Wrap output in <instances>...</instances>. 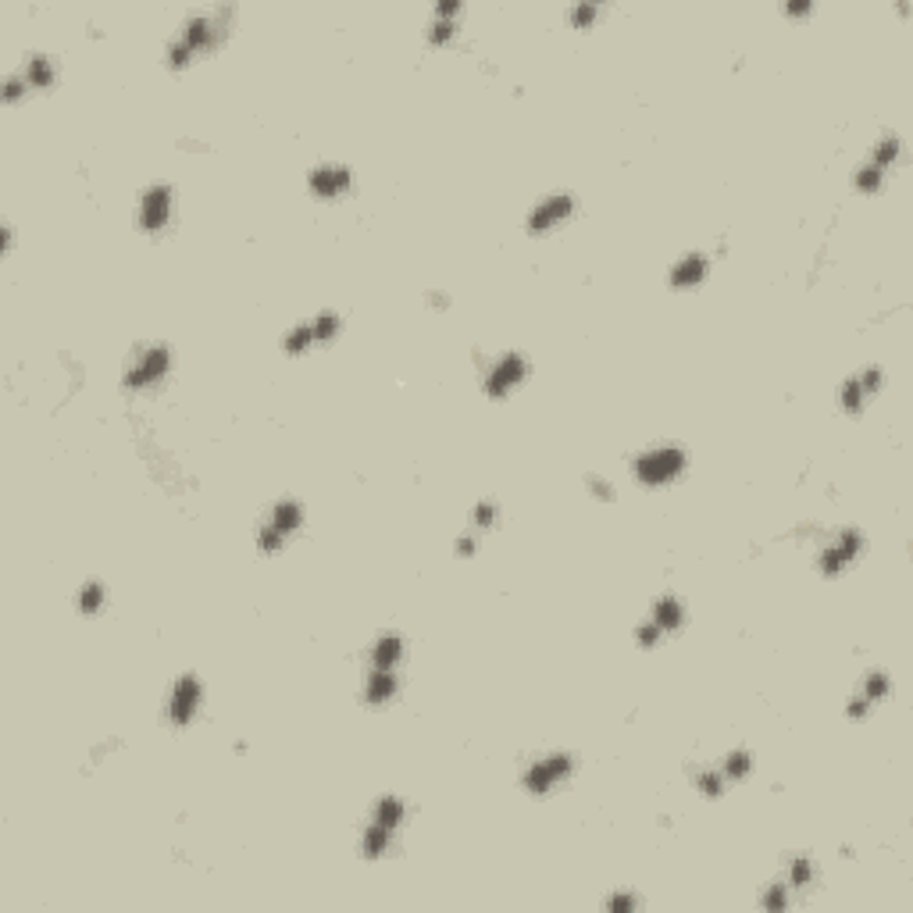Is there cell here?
I'll return each mask as SVG.
<instances>
[{
    "mask_svg": "<svg viewBox=\"0 0 913 913\" xmlns=\"http://www.w3.org/2000/svg\"><path fill=\"white\" fill-rule=\"evenodd\" d=\"M236 8H193L179 22V32L165 43V68L171 72H186L189 65L200 58L215 55V50L233 37Z\"/></svg>",
    "mask_w": 913,
    "mask_h": 913,
    "instance_id": "1",
    "label": "cell"
},
{
    "mask_svg": "<svg viewBox=\"0 0 913 913\" xmlns=\"http://www.w3.org/2000/svg\"><path fill=\"white\" fill-rule=\"evenodd\" d=\"M685 625H689V607H685L681 596L664 592L649 603V610L636 621V628H631V642H636L639 654H657Z\"/></svg>",
    "mask_w": 913,
    "mask_h": 913,
    "instance_id": "2",
    "label": "cell"
},
{
    "mask_svg": "<svg viewBox=\"0 0 913 913\" xmlns=\"http://www.w3.org/2000/svg\"><path fill=\"white\" fill-rule=\"evenodd\" d=\"M628 471L642 489H667L689 471V450L681 443H649L631 453Z\"/></svg>",
    "mask_w": 913,
    "mask_h": 913,
    "instance_id": "3",
    "label": "cell"
},
{
    "mask_svg": "<svg viewBox=\"0 0 913 913\" xmlns=\"http://www.w3.org/2000/svg\"><path fill=\"white\" fill-rule=\"evenodd\" d=\"M304 524H307V507L296 497H278L254 529L257 553L278 557L296 536L304 532Z\"/></svg>",
    "mask_w": 913,
    "mask_h": 913,
    "instance_id": "4",
    "label": "cell"
},
{
    "mask_svg": "<svg viewBox=\"0 0 913 913\" xmlns=\"http://www.w3.org/2000/svg\"><path fill=\"white\" fill-rule=\"evenodd\" d=\"M175 367V354L168 343H139L132 357L121 367V390L132 396H147L161 390Z\"/></svg>",
    "mask_w": 913,
    "mask_h": 913,
    "instance_id": "5",
    "label": "cell"
},
{
    "mask_svg": "<svg viewBox=\"0 0 913 913\" xmlns=\"http://www.w3.org/2000/svg\"><path fill=\"white\" fill-rule=\"evenodd\" d=\"M61 79V65L55 61V55H43V50H32L19 61V68H11L4 76V86H0V97H4L8 108H19L22 100H29L32 94H47L55 90Z\"/></svg>",
    "mask_w": 913,
    "mask_h": 913,
    "instance_id": "6",
    "label": "cell"
},
{
    "mask_svg": "<svg viewBox=\"0 0 913 913\" xmlns=\"http://www.w3.org/2000/svg\"><path fill=\"white\" fill-rule=\"evenodd\" d=\"M867 553V536L856 524H842V529H824L817 539V571L821 578H842L850 575Z\"/></svg>",
    "mask_w": 913,
    "mask_h": 913,
    "instance_id": "7",
    "label": "cell"
},
{
    "mask_svg": "<svg viewBox=\"0 0 913 913\" xmlns=\"http://www.w3.org/2000/svg\"><path fill=\"white\" fill-rule=\"evenodd\" d=\"M578 775V757L568 749H547L532 757L529 764L521 767V788L532 799H547L553 793H560L571 778Z\"/></svg>",
    "mask_w": 913,
    "mask_h": 913,
    "instance_id": "8",
    "label": "cell"
},
{
    "mask_svg": "<svg viewBox=\"0 0 913 913\" xmlns=\"http://www.w3.org/2000/svg\"><path fill=\"white\" fill-rule=\"evenodd\" d=\"M343 328H346V318L340 311H318V314H311V318H301V322H293L286 332H283V340H278V350H283L286 357H304L311 354V350H318V346H328V343H336L343 336Z\"/></svg>",
    "mask_w": 913,
    "mask_h": 913,
    "instance_id": "9",
    "label": "cell"
},
{
    "mask_svg": "<svg viewBox=\"0 0 913 913\" xmlns=\"http://www.w3.org/2000/svg\"><path fill=\"white\" fill-rule=\"evenodd\" d=\"M204 699H207V685L197 671H183L168 681L165 704H161V721L175 732L193 728L204 714Z\"/></svg>",
    "mask_w": 913,
    "mask_h": 913,
    "instance_id": "10",
    "label": "cell"
},
{
    "mask_svg": "<svg viewBox=\"0 0 913 913\" xmlns=\"http://www.w3.org/2000/svg\"><path fill=\"white\" fill-rule=\"evenodd\" d=\"M532 375V361L521 354V350H503L497 357H485L479 367V385L489 400H507L514 396Z\"/></svg>",
    "mask_w": 913,
    "mask_h": 913,
    "instance_id": "11",
    "label": "cell"
},
{
    "mask_svg": "<svg viewBox=\"0 0 913 913\" xmlns=\"http://www.w3.org/2000/svg\"><path fill=\"white\" fill-rule=\"evenodd\" d=\"M575 215H578V193H571V189L542 193V197L529 207V215H524V233H529L532 239L553 236L568 222H575Z\"/></svg>",
    "mask_w": 913,
    "mask_h": 913,
    "instance_id": "12",
    "label": "cell"
},
{
    "mask_svg": "<svg viewBox=\"0 0 913 913\" xmlns=\"http://www.w3.org/2000/svg\"><path fill=\"white\" fill-rule=\"evenodd\" d=\"M175 200H179V193H175L171 183H150L139 189L136 197V210H132V222L144 236H161L171 228L175 222Z\"/></svg>",
    "mask_w": 913,
    "mask_h": 913,
    "instance_id": "13",
    "label": "cell"
},
{
    "mask_svg": "<svg viewBox=\"0 0 913 913\" xmlns=\"http://www.w3.org/2000/svg\"><path fill=\"white\" fill-rule=\"evenodd\" d=\"M304 183H307L311 197L322 200V204L346 200L350 193H354V186H357L354 168H350L346 161H318V165H311L307 175H304Z\"/></svg>",
    "mask_w": 913,
    "mask_h": 913,
    "instance_id": "14",
    "label": "cell"
},
{
    "mask_svg": "<svg viewBox=\"0 0 913 913\" xmlns=\"http://www.w3.org/2000/svg\"><path fill=\"white\" fill-rule=\"evenodd\" d=\"M882 385H885L882 364H867V367H860V372L846 375L838 385V411L846 418H860L871 408V400L882 393Z\"/></svg>",
    "mask_w": 913,
    "mask_h": 913,
    "instance_id": "15",
    "label": "cell"
},
{
    "mask_svg": "<svg viewBox=\"0 0 913 913\" xmlns=\"http://www.w3.org/2000/svg\"><path fill=\"white\" fill-rule=\"evenodd\" d=\"M889 696H892V675L885 667H871V671L860 675L853 696L846 699V717L850 721H867Z\"/></svg>",
    "mask_w": 913,
    "mask_h": 913,
    "instance_id": "16",
    "label": "cell"
},
{
    "mask_svg": "<svg viewBox=\"0 0 913 913\" xmlns=\"http://www.w3.org/2000/svg\"><path fill=\"white\" fill-rule=\"evenodd\" d=\"M710 272H714L710 251H685L671 261V268H667V286L675 293H693L707 283Z\"/></svg>",
    "mask_w": 913,
    "mask_h": 913,
    "instance_id": "17",
    "label": "cell"
},
{
    "mask_svg": "<svg viewBox=\"0 0 913 913\" xmlns=\"http://www.w3.org/2000/svg\"><path fill=\"white\" fill-rule=\"evenodd\" d=\"M461 19H464V4L461 0H439V4L429 11L425 22V43L435 50H446L461 40Z\"/></svg>",
    "mask_w": 913,
    "mask_h": 913,
    "instance_id": "18",
    "label": "cell"
},
{
    "mask_svg": "<svg viewBox=\"0 0 913 913\" xmlns=\"http://www.w3.org/2000/svg\"><path fill=\"white\" fill-rule=\"evenodd\" d=\"M400 696V671L390 667H367L364 685H361V704L364 707H390Z\"/></svg>",
    "mask_w": 913,
    "mask_h": 913,
    "instance_id": "19",
    "label": "cell"
},
{
    "mask_svg": "<svg viewBox=\"0 0 913 913\" xmlns=\"http://www.w3.org/2000/svg\"><path fill=\"white\" fill-rule=\"evenodd\" d=\"M403 657H408V642H403L400 631H382V636L367 646V667H390V671H400Z\"/></svg>",
    "mask_w": 913,
    "mask_h": 913,
    "instance_id": "20",
    "label": "cell"
},
{
    "mask_svg": "<svg viewBox=\"0 0 913 913\" xmlns=\"http://www.w3.org/2000/svg\"><path fill=\"white\" fill-rule=\"evenodd\" d=\"M108 586L100 582V578H86V582H79L76 596H72V603H76V613L86 621H94L100 618L104 610H108Z\"/></svg>",
    "mask_w": 913,
    "mask_h": 913,
    "instance_id": "21",
    "label": "cell"
},
{
    "mask_svg": "<svg viewBox=\"0 0 913 913\" xmlns=\"http://www.w3.org/2000/svg\"><path fill=\"white\" fill-rule=\"evenodd\" d=\"M817 860L811 853H793L785 860V874H782V882L788 885V892L799 895L806 889H814L817 885Z\"/></svg>",
    "mask_w": 913,
    "mask_h": 913,
    "instance_id": "22",
    "label": "cell"
},
{
    "mask_svg": "<svg viewBox=\"0 0 913 913\" xmlns=\"http://www.w3.org/2000/svg\"><path fill=\"white\" fill-rule=\"evenodd\" d=\"M867 161L892 175V168L903 161V136H900V132H892V129H889V132H882V136H877L874 144H871V150H867Z\"/></svg>",
    "mask_w": 913,
    "mask_h": 913,
    "instance_id": "23",
    "label": "cell"
},
{
    "mask_svg": "<svg viewBox=\"0 0 913 913\" xmlns=\"http://www.w3.org/2000/svg\"><path fill=\"white\" fill-rule=\"evenodd\" d=\"M689 782H693V788H696V796H699V799H721V796L728 793V782H725V775H721V767H717V760H714V764H699V767H693Z\"/></svg>",
    "mask_w": 913,
    "mask_h": 913,
    "instance_id": "24",
    "label": "cell"
},
{
    "mask_svg": "<svg viewBox=\"0 0 913 913\" xmlns=\"http://www.w3.org/2000/svg\"><path fill=\"white\" fill-rule=\"evenodd\" d=\"M500 521H503V511H500V503L493 497H482V500L471 503V511H468V529L471 532H479L485 539L489 532L500 529Z\"/></svg>",
    "mask_w": 913,
    "mask_h": 913,
    "instance_id": "25",
    "label": "cell"
},
{
    "mask_svg": "<svg viewBox=\"0 0 913 913\" xmlns=\"http://www.w3.org/2000/svg\"><path fill=\"white\" fill-rule=\"evenodd\" d=\"M717 767H721V775L728 785H739L753 775V767H757V760H753V753L746 746H732L721 760H717Z\"/></svg>",
    "mask_w": 913,
    "mask_h": 913,
    "instance_id": "26",
    "label": "cell"
},
{
    "mask_svg": "<svg viewBox=\"0 0 913 913\" xmlns=\"http://www.w3.org/2000/svg\"><path fill=\"white\" fill-rule=\"evenodd\" d=\"M885 183H889V171H882L877 165H871L867 157H864V161H860V165L853 168V175H850V186H853L856 193H864V197H874V193H882Z\"/></svg>",
    "mask_w": 913,
    "mask_h": 913,
    "instance_id": "27",
    "label": "cell"
},
{
    "mask_svg": "<svg viewBox=\"0 0 913 913\" xmlns=\"http://www.w3.org/2000/svg\"><path fill=\"white\" fill-rule=\"evenodd\" d=\"M582 485H586V493H589V500H596V503H603V507H610V503H618V497H621V489L613 485V479H607V475H600V471H589V475L582 479Z\"/></svg>",
    "mask_w": 913,
    "mask_h": 913,
    "instance_id": "28",
    "label": "cell"
},
{
    "mask_svg": "<svg viewBox=\"0 0 913 913\" xmlns=\"http://www.w3.org/2000/svg\"><path fill=\"white\" fill-rule=\"evenodd\" d=\"M796 895L788 892V885L782 882V877H775V882H767L764 892H760V910H770V913H782L793 906Z\"/></svg>",
    "mask_w": 913,
    "mask_h": 913,
    "instance_id": "29",
    "label": "cell"
},
{
    "mask_svg": "<svg viewBox=\"0 0 913 913\" xmlns=\"http://www.w3.org/2000/svg\"><path fill=\"white\" fill-rule=\"evenodd\" d=\"M565 19H568V26L571 29H592L596 22L603 19V4H571L568 11H565Z\"/></svg>",
    "mask_w": 913,
    "mask_h": 913,
    "instance_id": "30",
    "label": "cell"
},
{
    "mask_svg": "<svg viewBox=\"0 0 913 913\" xmlns=\"http://www.w3.org/2000/svg\"><path fill=\"white\" fill-rule=\"evenodd\" d=\"M479 550H482V536H479V532H471V529H468V532H461V536L453 539V557H457V560H475Z\"/></svg>",
    "mask_w": 913,
    "mask_h": 913,
    "instance_id": "31",
    "label": "cell"
},
{
    "mask_svg": "<svg viewBox=\"0 0 913 913\" xmlns=\"http://www.w3.org/2000/svg\"><path fill=\"white\" fill-rule=\"evenodd\" d=\"M603 906L610 910V913H631V910H639L642 906V900L631 889H618V892H610L607 900H603Z\"/></svg>",
    "mask_w": 913,
    "mask_h": 913,
    "instance_id": "32",
    "label": "cell"
},
{
    "mask_svg": "<svg viewBox=\"0 0 913 913\" xmlns=\"http://www.w3.org/2000/svg\"><path fill=\"white\" fill-rule=\"evenodd\" d=\"M421 304H425L429 311H439V314H446L453 307V296L446 289H425V296H421Z\"/></svg>",
    "mask_w": 913,
    "mask_h": 913,
    "instance_id": "33",
    "label": "cell"
},
{
    "mask_svg": "<svg viewBox=\"0 0 913 913\" xmlns=\"http://www.w3.org/2000/svg\"><path fill=\"white\" fill-rule=\"evenodd\" d=\"M811 11H814L811 0H799V4L793 0V4H785V14H793V19H806V14H811Z\"/></svg>",
    "mask_w": 913,
    "mask_h": 913,
    "instance_id": "34",
    "label": "cell"
}]
</instances>
